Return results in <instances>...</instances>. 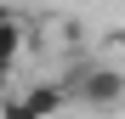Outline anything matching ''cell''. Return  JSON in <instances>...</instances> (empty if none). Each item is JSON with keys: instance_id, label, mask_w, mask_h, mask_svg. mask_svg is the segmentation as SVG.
Here are the masks:
<instances>
[{"instance_id": "5", "label": "cell", "mask_w": 125, "mask_h": 119, "mask_svg": "<svg viewBox=\"0 0 125 119\" xmlns=\"http://www.w3.org/2000/svg\"><path fill=\"white\" fill-rule=\"evenodd\" d=\"M0 85H6V68H0Z\"/></svg>"}, {"instance_id": "4", "label": "cell", "mask_w": 125, "mask_h": 119, "mask_svg": "<svg viewBox=\"0 0 125 119\" xmlns=\"http://www.w3.org/2000/svg\"><path fill=\"white\" fill-rule=\"evenodd\" d=\"M0 119H40V113L23 102V91H17V96H0Z\"/></svg>"}, {"instance_id": "1", "label": "cell", "mask_w": 125, "mask_h": 119, "mask_svg": "<svg viewBox=\"0 0 125 119\" xmlns=\"http://www.w3.org/2000/svg\"><path fill=\"white\" fill-rule=\"evenodd\" d=\"M68 102L91 108V113L119 108V102H125V74H119V68H91V74H80L74 85H68Z\"/></svg>"}, {"instance_id": "2", "label": "cell", "mask_w": 125, "mask_h": 119, "mask_svg": "<svg viewBox=\"0 0 125 119\" xmlns=\"http://www.w3.org/2000/svg\"><path fill=\"white\" fill-rule=\"evenodd\" d=\"M23 102H29L40 119H51V113H62V108H68V85H57V79H40V85H29V91H23Z\"/></svg>"}, {"instance_id": "3", "label": "cell", "mask_w": 125, "mask_h": 119, "mask_svg": "<svg viewBox=\"0 0 125 119\" xmlns=\"http://www.w3.org/2000/svg\"><path fill=\"white\" fill-rule=\"evenodd\" d=\"M23 40H29V28L23 23H17V17H6V11H0V68H17V51H23Z\"/></svg>"}]
</instances>
